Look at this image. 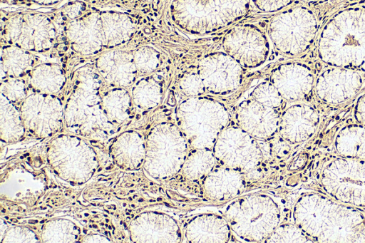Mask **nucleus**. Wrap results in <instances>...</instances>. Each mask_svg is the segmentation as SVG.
Segmentation results:
<instances>
[{
    "instance_id": "obj_1",
    "label": "nucleus",
    "mask_w": 365,
    "mask_h": 243,
    "mask_svg": "<svg viewBox=\"0 0 365 243\" xmlns=\"http://www.w3.org/2000/svg\"><path fill=\"white\" fill-rule=\"evenodd\" d=\"M294 223L317 242H365V216L318 193L302 195L293 209Z\"/></svg>"
},
{
    "instance_id": "obj_16",
    "label": "nucleus",
    "mask_w": 365,
    "mask_h": 243,
    "mask_svg": "<svg viewBox=\"0 0 365 243\" xmlns=\"http://www.w3.org/2000/svg\"><path fill=\"white\" fill-rule=\"evenodd\" d=\"M280 115L277 109L252 98L241 102L235 110L237 125L258 140H264L278 132Z\"/></svg>"
},
{
    "instance_id": "obj_42",
    "label": "nucleus",
    "mask_w": 365,
    "mask_h": 243,
    "mask_svg": "<svg viewBox=\"0 0 365 243\" xmlns=\"http://www.w3.org/2000/svg\"><path fill=\"white\" fill-rule=\"evenodd\" d=\"M307 156L304 154L298 155L295 160L292 162L291 169L297 170L304 166L307 162Z\"/></svg>"
},
{
    "instance_id": "obj_36",
    "label": "nucleus",
    "mask_w": 365,
    "mask_h": 243,
    "mask_svg": "<svg viewBox=\"0 0 365 243\" xmlns=\"http://www.w3.org/2000/svg\"><path fill=\"white\" fill-rule=\"evenodd\" d=\"M1 93L11 103L21 105L28 96L26 81L21 78H6L1 81Z\"/></svg>"
},
{
    "instance_id": "obj_17",
    "label": "nucleus",
    "mask_w": 365,
    "mask_h": 243,
    "mask_svg": "<svg viewBox=\"0 0 365 243\" xmlns=\"http://www.w3.org/2000/svg\"><path fill=\"white\" fill-rule=\"evenodd\" d=\"M284 100L298 101L306 98L314 87L311 68L299 62H288L277 66L269 81Z\"/></svg>"
},
{
    "instance_id": "obj_41",
    "label": "nucleus",
    "mask_w": 365,
    "mask_h": 243,
    "mask_svg": "<svg viewBox=\"0 0 365 243\" xmlns=\"http://www.w3.org/2000/svg\"><path fill=\"white\" fill-rule=\"evenodd\" d=\"M354 117L359 124L365 126V94L362 95L356 103Z\"/></svg>"
},
{
    "instance_id": "obj_25",
    "label": "nucleus",
    "mask_w": 365,
    "mask_h": 243,
    "mask_svg": "<svg viewBox=\"0 0 365 243\" xmlns=\"http://www.w3.org/2000/svg\"><path fill=\"white\" fill-rule=\"evenodd\" d=\"M101 19L106 48L125 43L135 31L134 23L127 14L106 12L101 14Z\"/></svg>"
},
{
    "instance_id": "obj_14",
    "label": "nucleus",
    "mask_w": 365,
    "mask_h": 243,
    "mask_svg": "<svg viewBox=\"0 0 365 243\" xmlns=\"http://www.w3.org/2000/svg\"><path fill=\"white\" fill-rule=\"evenodd\" d=\"M205 91L213 95H228L240 86L244 68L225 52L206 55L197 65Z\"/></svg>"
},
{
    "instance_id": "obj_21",
    "label": "nucleus",
    "mask_w": 365,
    "mask_h": 243,
    "mask_svg": "<svg viewBox=\"0 0 365 243\" xmlns=\"http://www.w3.org/2000/svg\"><path fill=\"white\" fill-rule=\"evenodd\" d=\"M138 242H180L182 234L177 221L168 214L147 212L136 219Z\"/></svg>"
},
{
    "instance_id": "obj_31",
    "label": "nucleus",
    "mask_w": 365,
    "mask_h": 243,
    "mask_svg": "<svg viewBox=\"0 0 365 243\" xmlns=\"http://www.w3.org/2000/svg\"><path fill=\"white\" fill-rule=\"evenodd\" d=\"M24 127L20 110L1 95V137L11 142L17 140L24 133Z\"/></svg>"
},
{
    "instance_id": "obj_37",
    "label": "nucleus",
    "mask_w": 365,
    "mask_h": 243,
    "mask_svg": "<svg viewBox=\"0 0 365 243\" xmlns=\"http://www.w3.org/2000/svg\"><path fill=\"white\" fill-rule=\"evenodd\" d=\"M268 141L259 140V146L264 158L265 157L282 159L287 157L291 150L290 143L279 135L271 137ZM259 141V140H258Z\"/></svg>"
},
{
    "instance_id": "obj_29",
    "label": "nucleus",
    "mask_w": 365,
    "mask_h": 243,
    "mask_svg": "<svg viewBox=\"0 0 365 243\" xmlns=\"http://www.w3.org/2000/svg\"><path fill=\"white\" fill-rule=\"evenodd\" d=\"M217 160L212 150L192 148L182 165L180 172L190 182H201L216 167Z\"/></svg>"
},
{
    "instance_id": "obj_32",
    "label": "nucleus",
    "mask_w": 365,
    "mask_h": 243,
    "mask_svg": "<svg viewBox=\"0 0 365 243\" xmlns=\"http://www.w3.org/2000/svg\"><path fill=\"white\" fill-rule=\"evenodd\" d=\"M163 85L153 76L138 81L133 88L132 99L140 108L150 110L155 108L163 98Z\"/></svg>"
},
{
    "instance_id": "obj_24",
    "label": "nucleus",
    "mask_w": 365,
    "mask_h": 243,
    "mask_svg": "<svg viewBox=\"0 0 365 243\" xmlns=\"http://www.w3.org/2000/svg\"><path fill=\"white\" fill-rule=\"evenodd\" d=\"M145 143L137 132L123 133L113 142L112 155L117 165L124 169L138 168L145 157Z\"/></svg>"
},
{
    "instance_id": "obj_8",
    "label": "nucleus",
    "mask_w": 365,
    "mask_h": 243,
    "mask_svg": "<svg viewBox=\"0 0 365 243\" xmlns=\"http://www.w3.org/2000/svg\"><path fill=\"white\" fill-rule=\"evenodd\" d=\"M321 184L336 201L365 208V160H332L322 170Z\"/></svg>"
},
{
    "instance_id": "obj_33",
    "label": "nucleus",
    "mask_w": 365,
    "mask_h": 243,
    "mask_svg": "<svg viewBox=\"0 0 365 243\" xmlns=\"http://www.w3.org/2000/svg\"><path fill=\"white\" fill-rule=\"evenodd\" d=\"M138 73L147 75L157 70L161 63L160 52L151 46H145L133 52Z\"/></svg>"
},
{
    "instance_id": "obj_15",
    "label": "nucleus",
    "mask_w": 365,
    "mask_h": 243,
    "mask_svg": "<svg viewBox=\"0 0 365 243\" xmlns=\"http://www.w3.org/2000/svg\"><path fill=\"white\" fill-rule=\"evenodd\" d=\"M362 83L360 73L349 68L331 66L317 77L314 88L320 100L335 105L354 97L360 90Z\"/></svg>"
},
{
    "instance_id": "obj_22",
    "label": "nucleus",
    "mask_w": 365,
    "mask_h": 243,
    "mask_svg": "<svg viewBox=\"0 0 365 243\" xmlns=\"http://www.w3.org/2000/svg\"><path fill=\"white\" fill-rule=\"evenodd\" d=\"M245 187V175L238 170L217 165L202 180L204 195L214 201H224L239 195Z\"/></svg>"
},
{
    "instance_id": "obj_6",
    "label": "nucleus",
    "mask_w": 365,
    "mask_h": 243,
    "mask_svg": "<svg viewBox=\"0 0 365 243\" xmlns=\"http://www.w3.org/2000/svg\"><path fill=\"white\" fill-rule=\"evenodd\" d=\"M189 147L178 125L172 123L158 124L148 135L145 168L154 178L170 179L180 172Z\"/></svg>"
},
{
    "instance_id": "obj_30",
    "label": "nucleus",
    "mask_w": 365,
    "mask_h": 243,
    "mask_svg": "<svg viewBox=\"0 0 365 243\" xmlns=\"http://www.w3.org/2000/svg\"><path fill=\"white\" fill-rule=\"evenodd\" d=\"M132 98L124 88H115L102 95L103 111L114 125L128 119L132 108Z\"/></svg>"
},
{
    "instance_id": "obj_5",
    "label": "nucleus",
    "mask_w": 365,
    "mask_h": 243,
    "mask_svg": "<svg viewBox=\"0 0 365 243\" xmlns=\"http://www.w3.org/2000/svg\"><path fill=\"white\" fill-rule=\"evenodd\" d=\"M225 217L231 230L247 242H262L279 224L278 205L269 196L245 195L232 202Z\"/></svg>"
},
{
    "instance_id": "obj_40",
    "label": "nucleus",
    "mask_w": 365,
    "mask_h": 243,
    "mask_svg": "<svg viewBox=\"0 0 365 243\" xmlns=\"http://www.w3.org/2000/svg\"><path fill=\"white\" fill-rule=\"evenodd\" d=\"M17 229V227H16ZM12 232L7 233L5 236L4 242H37L35 234L29 230H23V229L17 230L19 234L15 230H9Z\"/></svg>"
},
{
    "instance_id": "obj_35",
    "label": "nucleus",
    "mask_w": 365,
    "mask_h": 243,
    "mask_svg": "<svg viewBox=\"0 0 365 243\" xmlns=\"http://www.w3.org/2000/svg\"><path fill=\"white\" fill-rule=\"evenodd\" d=\"M250 98L275 109L279 108L284 102L283 98L270 81H264L258 84L252 90Z\"/></svg>"
},
{
    "instance_id": "obj_26",
    "label": "nucleus",
    "mask_w": 365,
    "mask_h": 243,
    "mask_svg": "<svg viewBox=\"0 0 365 243\" xmlns=\"http://www.w3.org/2000/svg\"><path fill=\"white\" fill-rule=\"evenodd\" d=\"M29 82L35 92L54 95L63 88L66 76L59 65L43 63L33 68Z\"/></svg>"
},
{
    "instance_id": "obj_20",
    "label": "nucleus",
    "mask_w": 365,
    "mask_h": 243,
    "mask_svg": "<svg viewBox=\"0 0 365 243\" xmlns=\"http://www.w3.org/2000/svg\"><path fill=\"white\" fill-rule=\"evenodd\" d=\"M96 66L104 81L115 88L129 86L138 74L133 53L122 50L102 54L98 58Z\"/></svg>"
},
{
    "instance_id": "obj_19",
    "label": "nucleus",
    "mask_w": 365,
    "mask_h": 243,
    "mask_svg": "<svg viewBox=\"0 0 365 243\" xmlns=\"http://www.w3.org/2000/svg\"><path fill=\"white\" fill-rule=\"evenodd\" d=\"M66 35L77 53L90 55L104 47L101 14H92L70 22Z\"/></svg>"
},
{
    "instance_id": "obj_28",
    "label": "nucleus",
    "mask_w": 365,
    "mask_h": 243,
    "mask_svg": "<svg viewBox=\"0 0 365 243\" xmlns=\"http://www.w3.org/2000/svg\"><path fill=\"white\" fill-rule=\"evenodd\" d=\"M334 146L344 157L365 160V126L358 123L344 127L336 135Z\"/></svg>"
},
{
    "instance_id": "obj_39",
    "label": "nucleus",
    "mask_w": 365,
    "mask_h": 243,
    "mask_svg": "<svg viewBox=\"0 0 365 243\" xmlns=\"http://www.w3.org/2000/svg\"><path fill=\"white\" fill-rule=\"evenodd\" d=\"M295 0H252L260 11L270 13L277 12L290 6Z\"/></svg>"
},
{
    "instance_id": "obj_9",
    "label": "nucleus",
    "mask_w": 365,
    "mask_h": 243,
    "mask_svg": "<svg viewBox=\"0 0 365 243\" xmlns=\"http://www.w3.org/2000/svg\"><path fill=\"white\" fill-rule=\"evenodd\" d=\"M91 78L75 91L68 103L64 119L68 127L76 128L79 133L93 137H104L111 131L113 124L106 117L96 83Z\"/></svg>"
},
{
    "instance_id": "obj_27",
    "label": "nucleus",
    "mask_w": 365,
    "mask_h": 243,
    "mask_svg": "<svg viewBox=\"0 0 365 243\" xmlns=\"http://www.w3.org/2000/svg\"><path fill=\"white\" fill-rule=\"evenodd\" d=\"M35 57L31 51L15 45L1 48V71L2 78H21L29 74L35 66Z\"/></svg>"
},
{
    "instance_id": "obj_11",
    "label": "nucleus",
    "mask_w": 365,
    "mask_h": 243,
    "mask_svg": "<svg viewBox=\"0 0 365 243\" xmlns=\"http://www.w3.org/2000/svg\"><path fill=\"white\" fill-rule=\"evenodd\" d=\"M224 52L244 68H255L264 63L269 53V39L254 24H245L231 28L222 38Z\"/></svg>"
},
{
    "instance_id": "obj_13",
    "label": "nucleus",
    "mask_w": 365,
    "mask_h": 243,
    "mask_svg": "<svg viewBox=\"0 0 365 243\" xmlns=\"http://www.w3.org/2000/svg\"><path fill=\"white\" fill-rule=\"evenodd\" d=\"M20 112L26 130L38 137L53 135L64 120L62 103L52 94H30L21 104Z\"/></svg>"
},
{
    "instance_id": "obj_38",
    "label": "nucleus",
    "mask_w": 365,
    "mask_h": 243,
    "mask_svg": "<svg viewBox=\"0 0 365 243\" xmlns=\"http://www.w3.org/2000/svg\"><path fill=\"white\" fill-rule=\"evenodd\" d=\"M180 91L187 98L200 96L205 92L202 81L197 72L182 76L178 83Z\"/></svg>"
},
{
    "instance_id": "obj_10",
    "label": "nucleus",
    "mask_w": 365,
    "mask_h": 243,
    "mask_svg": "<svg viewBox=\"0 0 365 243\" xmlns=\"http://www.w3.org/2000/svg\"><path fill=\"white\" fill-rule=\"evenodd\" d=\"M212 151L217 165L238 170L245 175L257 170L264 160L258 140L239 125L224 128Z\"/></svg>"
},
{
    "instance_id": "obj_7",
    "label": "nucleus",
    "mask_w": 365,
    "mask_h": 243,
    "mask_svg": "<svg viewBox=\"0 0 365 243\" xmlns=\"http://www.w3.org/2000/svg\"><path fill=\"white\" fill-rule=\"evenodd\" d=\"M318 33L314 11L304 6H295L275 15L268 25V35L274 47L288 56L308 51Z\"/></svg>"
},
{
    "instance_id": "obj_12",
    "label": "nucleus",
    "mask_w": 365,
    "mask_h": 243,
    "mask_svg": "<svg viewBox=\"0 0 365 243\" xmlns=\"http://www.w3.org/2000/svg\"><path fill=\"white\" fill-rule=\"evenodd\" d=\"M4 36L9 44L31 52L49 50L56 31L52 22L41 14H24L12 18L5 25Z\"/></svg>"
},
{
    "instance_id": "obj_4",
    "label": "nucleus",
    "mask_w": 365,
    "mask_h": 243,
    "mask_svg": "<svg viewBox=\"0 0 365 243\" xmlns=\"http://www.w3.org/2000/svg\"><path fill=\"white\" fill-rule=\"evenodd\" d=\"M229 119L227 109L222 103L202 95L187 98L176 110L177 125L194 149L212 150Z\"/></svg>"
},
{
    "instance_id": "obj_2",
    "label": "nucleus",
    "mask_w": 365,
    "mask_h": 243,
    "mask_svg": "<svg viewBox=\"0 0 365 243\" xmlns=\"http://www.w3.org/2000/svg\"><path fill=\"white\" fill-rule=\"evenodd\" d=\"M317 51L329 66L365 73V8H347L334 14L320 33Z\"/></svg>"
},
{
    "instance_id": "obj_34",
    "label": "nucleus",
    "mask_w": 365,
    "mask_h": 243,
    "mask_svg": "<svg viewBox=\"0 0 365 243\" xmlns=\"http://www.w3.org/2000/svg\"><path fill=\"white\" fill-rule=\"evenodd\" d=\"M265 242H313V241L294 223L279 224Z\"/></svg>"
},
{
    "instance_id": "obj_18",
    "label": "nucleus",
    "mask_w": 365,
    "mask_h": 243,
    "mask_svg": "<svg viewBox=\"0 0 365 243\" xmlns=\"http://www.w3.org/2000/svg\"><path fill=\"white\" fill-rule=\"evenodd\" d=\"M319 115L309 105L294 104L280 115L278 133L290 144L304 142L316 132Z\"/></svg>"
},
{
    "instance_id": "obj_43",
    "label": "nucleus",
    "mask_w": 365,
    "mask_h": 243,
    "mask_svg": "<svg viewBox=\"0 0 365 243\" xmlns=\"http://www.w3.org/2000/svg\"><path fill=\"white\" fill-rule=\"evenodd\" d=\"M93 239H96L95 242H101L99 239H101L103 242H110L108 240V239L104 237H100V236H90L85 239V242H93Z\"/></svg>"
},
{
    "instance_id": "obj_23",
    "label": "nucleus",
    "mask_w": 365,
    "mask_h": 243,
    "mask_svg": "<svg viewBox=\"0 0 365 243\" xmlns=\"http://www.w3.org/2000/svg\"><path fill=\"white\" fill-rule=\"evenodd\" d=\"M231 231L225 217L205 213L192 218L186 224L184 234L189 242L224 243L230 241Z\"/></svg>"
},
{
    "instance_id": "obj_3",
    "label": "nucleus",
    "mask_w": 365,
    "mask_h": 243,
    "mask_svg": "<svg viewBox=\"0 0 365 243\" xmlns=\"http://www.w3.org/2000/svg\"><path fill=\"white\" fill-rule=\"evenodd\" d=\"M250 9V0H173L170 13L181 30L205 35L237 22Z\"/></svg>"
}]
</instances>
